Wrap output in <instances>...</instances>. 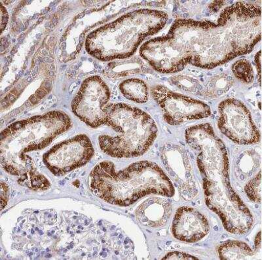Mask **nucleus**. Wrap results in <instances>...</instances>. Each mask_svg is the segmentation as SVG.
Returning <instances> with one entry per match:
<instances>
[{
  "instance_id": "nucleus-1",
  "label": "nucleus",
  "mask_w": 262,
  "mask_h": 260,
  "mask_svg": "<svg viewBox=\"0 0 262 260\" xmlns=\"http://www.w3.org/2000/svg\"><path fill=\"white\" fill-rule=\"evenodd\" d=\"M261 34V7L238 2L224 9L216 23L177 19L167 36L146 42L140 54L161 73H176L188 64L212 69L251 52Z\"/></svg>"
},
{
  "instance_id": "nucleus-2",
  "label": "nucleus",
  "mask_w": 262,
  "mask_h": 260,
  "mask_svg": "<svg viewBox=\"0 0 262 260\" xmlns=\"http://www.w3.org/2000/svg\"><path fill=\"white\" fill-rule=\"evenodd\" d=\"M186 140L196 154L207 207L219 215L227 231L237 235L247 233L253 225V217L231 186L225 144L209 123L187 128Z\"/></svg>"
},
{
  "instance_id": "nucleus-3",
  "label": "nucleus",
  "mask_w": 262,
  "mask_h": 260,
  "mask_svg": "<svg viewBox=\"0 0 262 260\" xmlns=\"http://www.w3.org/2000/svg\"><path fill=\"white\" fill-rule=\"evenodd\" d=\"M72 121L67 114L53 110L11 124L2 132L1 163L18 182L33 190H46L50 182L36 170L27 154L50 144L58 135L69 130Z\"/></svg>"
},
{
  "instance_id": "nucleus-4",
  "label": "nucleus",
  "mask_w": 262,
  "mask_h": 260,
  "mask_svg": "<svg viewBox=\"0 0 262 260\" xmlns=\"http://www.w3.org/2000/svg\"><path fill=\"white\" fill-rule=\"evenodd\" d=\"M91 191L106 202L128 206L150 195L171 198L174 187L162 168L151 161H139L117 171L113 163L98 164L90 176Z\"/></svg>"
},
{
  "instance_id": "nucleus-5",
  "label": "nucleus",
  "mask_w": 262,
  "mask_h": 260,
  "mask_svg": "<svg viewBox=\"0 0 262 260\" xmlns=\"http://www.w3.org/2000/svg\"><path fill=\"white\" fill-rule=\"evenodd\" d=\"M168 20L167 13L156 9L130 11L91 32L86 50L101 61L128 58L146 37L163 29Z\"/></svg>"
},
{
  "instance_id": "nucleus-6",
  "label": "nucleus",
  "mask_w": 262,
  "mask_h": 260,
  "mask_svg": "<svg viewBox=\"0 0 262 260\" xmlns=\"http://www.w3.org/2000/svg\"><path fill=\"white\" fill-rule=\"evenodd\" d=\"M106 110L104 125L112 131L98 137L101 150L115 158H135L146 153L158 132L151 117L143 110L125 103L107 104Z\"/></svg>"
},
{
  "instance_id": "nucleus-7",
  "label": "nucleus",
  "mask_w": 262,
  "mask_h": 260,
  "mask_svg": "<svg viewBox=\"0 0 262 260\" xmlns=\"http://www.w3.org/2000/svg\"><path fill=\"white\" fill-rule=\"evenodd\" d=\"M111 94L108 86L101 77H88L82 83L72 100V112L91 127L104 125Z\"/></svg>"
},
{
  "instance_id": "nucleus-8",
  "label": "nucleus",
  "mask_w": 262,
  "mask_h": 260,
  "mask_svg": "<svg viewBox=\"0 0 262 260\" xmlns=\"http://www.w3.org/2000/svg\"><path fill=\"white\" fill-rule=\"evenodd\" d=\"M219 129L222 134L240 145L255 144L259 142L260 134L249 110L242 101L228 98L220 103Z\"/></svg>"
},
{
  "instance_id": "nucleus-9",
  "label": "nucleus",
  "mask_w": 262,
  "mask_h": 260,
  "mask_svg": "<svg viewBox=\"0 0 262 260\" xmlns=\"http://www.w3.org/2000/svg\"><path fill=\"white\" fill-rule=\"evenodd\" d=\"M151 94L162 110L164 119L170 125L209 118L211 114L210 106L205 102L173 92L165 86H154Z\"/></svg>"
},
{
  "instance_id": "nucleus-10",
  "label": "nucleus",
  "mask_w": 262,
  "mask_h": 260,
  "mask_svg": "<svg viewBox=\"0 0 262 260\" xmlns=\"http://www.w3.org/2000/svg\"><path fill=\"white\" fill-rule=\"evenodd\" d=\"M90 138L76 136L56 145L43 156V163L56 176H61L85 165L94 155Z\"/></svg>"
},
{
  "instance_id": "nucleus-11",
  "label": "nucleus",
  "mask_w": 262,
  "mask_h": 260,
  "mask_svg": "<svg viewBox=\"0 0 262 260\" xmlns=\"http://www.w3.org/2000/svg\"><path fill=\"white\" fill-rule=\"evenodd\" d=\"M166 170L185 200H191L198 195L192 166L186 149L180 145L167 144L160 150Z\"/></svg>"
},
{
  "instance_id": "nucleus-12",
  "label": "nucleus",
  "mask_w": 262,
  "mask_h": 260,
  "mask_svg": "<svg viewBox=\"0 0 262 260\" xmlns=\"http://www.w3.org/2000/svg\"><path fill=\"white\" fill-rule=\"evenodd\" d=\"M172 229L173 235L178 240L195 243L205 237L210 228L204 215L193 208L183 207L178 209Z\"/></svg>"
},
{
  "instance_id": "nucleus-13",
  "label": "nucleus",
  "mask_w": 262,
  "mask_h": 260,
  "mask_svg": "<svg viewBox=\"0 0 262 260\" xmlns=\"http://www.w3.org/2000/svg\"><path fill=\"white\" fill-rule=\"evenodd\" d=\"M172 203L167 199H147L136 210V219L140 224L150 228L165 226L172 214Z\"/></svg>"
},
{
  "instance_id": "nucleus-14",
  "label": "nucleus",
  "mask_w": 262,
  "mask_h": 260,
  "mask_svg": "<svg viewBox=\"0 0 262 260\" xmlns=\"http://www.w3.org/2000/svg\"><path fill=\"white\" fill-rule=\"evenodd\" d=\"M225 1H179L175 7L174 14L178 19H191L205 17L216 14Z\"/></svg>"
},
{
  "instance_id": "nucleus-15",
  "label": "nucleus",
  "mask_w": 262,
  "mask_h": 260,
  "mask_svg": "<svg viewBox=\"0 0 262 260\" xmlns=\"http://www.w3.org/2000/svg\"><path fill=\"white\" fill-rule=\"evenodd\" d=\"M149 72H151V70L139 57L117 60L109 63L104 70L106 76L114 79L147 73Z\"/></svg>"
},
{
  "instance_id": "nucleus-16",
  "label": "nucleus",
  "mask_w": 262,
  "mask_h": 260,
  "mask_svg": "<svg viewBox=\"0 0 262 260\" xmlns=\"http://www.w3.org/2000/svg\"><path fill=\"white\" fill-rule=\"evenodd\" d=\"M234 82L235 80L231 75L226 73L216 75L208 79L201 95L211 99L221 97L232 88Z\"/></svg>"
},
{
  "instance_id": "nucleus-17",
  "label": "nucleus",
  "mask_w": 262,
  "mask_h": 260,
  "mask_svg": "<svg viewBox=\"0 0 262 260\" xmlns=\"http://www.w3.org/2000/svg\"><path fill=\"white\" fill-rule=\"evenodd\" d=\"M119 90L123 97L131 101L143 104L148 100L149 90L146 83L140 79H127L121 82Z\"/></svg>"
},
{
  "instance_id": "nucleus-18",
  "label": "nucleus",
  "mask_w": 262,
  "mask_h": 260,
  "mask_svg": "<svg viewBox=\"0 0 262 260\" xmlns=\"http://www.w3.org/2000/svg\"><path fill=\"white\" fill-rule=\"evenodd\" d=\"M220 258L224 260L251 259L254 256L252 248L245 243L239 241H228L220 246Z\"/></svg>"
},
{
  "instance_id": "nucleus-19",
  "label": "nucleus",
  "mask_w": 262,
  "mask_h": 260,
  "mask_svg": "<svg viewBox=\"0 0 262 260\" xmlns=\"http://www.w3.org/2000/svg\"><path fill=\"white\" fill-rule=\"evenodd\" d=\"M170 81L179 90L186 92L201 95L203 91V86L198 79L186 75H177L172 76L170 77Z\"/></svg>"
},
{
  "instance_id": "nucleus-20",
  "label": "nucleus",
  "mask_w": 262,
  "mask_h": 260,
  "mask_svg": "<svg viewBox=\"0 0 262 260\" xmlns=\"http://www.w3.org/2000/svg\"><path fill=\"white\" fill-rule=\"evenodd\" d=\"M231 70L234 76L242 83L249 85L253 82L254 79L253 67L251 63L245 58H242L234 62L231 67Z\"/></svg>"
},
{
  "instance_id": "nucleus-21",
  "label": "nucleus",
  "mask_w": 262,
  "mask_h": 260,
  "mask_svg": "<svg viewBox=\"0 0 262 260\" xmlns=\"http://www.w3.org/2000/svg\"><path fill=\"white\" fill-rule=\"evenodd\" d=\"M245 191L250 201L255 203L261 201V177L259 171L258 175L250 180L245 187Z\"/></svg>"
},
{
  "instance_id": "nucleus-22",
  "label": "nucleus",
  "mask_w": 262,
  "mask_h": 260,
  "mask_svg": "<svg viewBox=\"0 0 262 260\" xmlns=\"http://www.w3.org/2000/svg\"><path fill=\"white\" fill-rule=\"evenodd\" d=\"M163 259H181V260H188V259H198L196 257L191 256V255L185 254V253L180 252H174L168 253L163 257Z\"/></svg>"
},
{
  "instance_id": "nucleus-23",
  "label": "nucleus",
  "mask_w": 262,
  "mask_h": 260,
  "mask_svg": "<svg viewBox=\"0 0 262 260\" xmlns=\"http://www.w3.org/2000/svg\"><path fill=\"white\" fill-rule=\"evenodd\" d=\"M0 13H1V32L2 33L8 25L9 15L7 9L1 3H0Z\"/></svg>"
},
{
  "instance_id": "nucleus-24",
  "label": "nucleus",
  "mask_w": 262,
  "mask_h": 260,
  "mask_svg": "<svg viewBox=\"0 0 262 260\" xmlns=\"http://www.w3.org/2000/svg\"><path fill=\"white\" fill-rule=\"evenodd\" d=\"M1 203L2 209L6 207L8 200V187L6 184L2 182L1 183Z\"/></svg>"
},
{
  "instance_id": "nucleus-25",
  "label": "nucleus",
  "mask_w": 262,
  "mask_h": 260,
  "mask_svg": "<svg viewBox=\"0 0 262 260\" xmlns=\"http://www.w3.org/2000/svg\"><path fill=\"white\" fill-rule=\"evenodd\" d=\"M261 51H259V52L257 53L256 55V57H255V62H256V69L257 71H258V74L259 76V83H260V76H261Z\"/></svg>"
},
{
  "instance_id": "nucleus-26",
  "label": "nucleus",
  "mask_w": 262,
  "mask_h": 260,
  "mask_svg": "<svg viewBox=\"0 0 262 260\" xmlns=\"http://www.w3.org/2000/svg\"><path fill=\"white\" fill-rule=\"evenodd\" d=\"M261 248V232L259 231L255 240V248L256 250H260Z\"/></svg>"
}]
</instances>
